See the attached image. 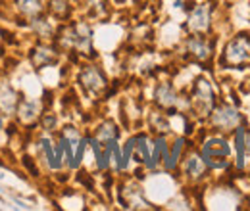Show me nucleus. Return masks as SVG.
I'll return each instance as SVG.
<instances>
[{"mask_svg":"<svg viewBox=\"0 0 250 211\" xmlns=\"http://www.w3.org/2000/svg\"><path fill=\"white\" fill-rule=\"evenodd\" d=\"M60 46L65 50H77L79 54H93V33L85 21H77L60 33L58 37Z\"/></svg>","mask_w":250,"mask_h":211,"instance_id":"nucleus-1","label":"nucleus"},{"mask_svg":"<svg viewBox=\"0 0 250 211\" xmlns=\"http://www.w3.org/2000/svg\"><path fill=\"white\" fill-rule=\"evenodd\" d=\"M192 110L196 115L200 117H206L212 114L214 110V104H216V98H214V91H212V85L206 81V79H198L192 87Z\"/></svg>","mask_w":250,"mask_h":211,"instance_id":"nucleus-2","label":"nucleus"},{"mask_svg":"<svg viewBox=\"0 0 250 211\" xmlns=\"http://www.w3.org/2000/svg\"><path fill=\"white\" fill-rule=\"evenodd\" d=\"M223 60L231 67H243L250 63V35H239L225 46Z\"/></svg>","mask_w":250,"mask_h":211,"instance_id":"nucleus-3","label":"nucleus"},{"mask_svg":"<svg viewBox=\"0 0 250 211\" xmlns=\"http://www.w3.org/2000/svg\"><path fill=\"white\" fill-rule=\"evenodd\" d=\"M79 83L85 91L94 94V96H100L108 89V79H106V75L102 73V69L98 65H85L81 69Z\"/></svg>","mask_w":250,"mask_h":211,"instance_id":"nucleus-4","label":"nucleus"},{"mask_svg":"<svg viewBox=\"0 0 250 211\" xmlns=\"http://www.w3.org/2000/svg\"><path fill=\"white\" fill-rule=\"evenodd\" d=\"M227 155H229V146L221 138H212L204 146V161L212 167H225L227 165Z\"/></svg>","mask_w":250,"mask_h":211,"instance_id":"nucleus-5","label":"nucleus"},{"mask_svg":"<svg viewBox=\"0 0 250 211\" xmlns=\"http://www.w3.org/2000/svg\"><path fill=\"white\" fill-rule=\"evenodd\" d=\"M187 25L194 35H200V33L210 29V6L208 4H198L190 12Z\"/></svg>","mask_w":250,"mask_h":211,"instance_id":"nucleus-6","label":"nucleus"},{"mask_svg":"<svg viewBox=\"0 0 250 211\" xmlns=\"http://www.w3.org/2000/svg\"><path fill=\"white\" fill-rule=\"evenodd\" d=\"M58 60V50L50 44H37L31 50V63L37 69H42L46 65H52Z\"/></svg>","mask_w":250,"mask_h":211,"instance_id":"nucleus-7","label":"nucleus"},{"mask_svg":"<svg viewBox=\"0 0 250 211\" xmlns=\"http://www.w3.org/2000/svg\"><path fill=\"white\" fill-rule=\"evenodd\" d=\"M239 114L233 110V108H229V106H223V108H219L214 112V115H212V125L219 129V131H231L237 123H239Z\"/></svg>","mask_w":250,"mask_h":211,"instance_id":"nucleus-8","label":"nucleus"},{"mask_svg":"<svg viewBox=\"0 0 250 211\" xmlns=\"http://www.w3.org/2000/svg\"><path fill=\"white\" fill-rule=\"evenodd\" d=\"M187 50L190 52V56L196 58V60H208L210 54H212V44L202 35H194V37L188 38Z\"/></svg>","mask_w":250,"mask_h":211,"instance_id":"nucleus-9","label":"nucleus"},{"mask_svg":"<svg viewBox=\"0 0 250 211\" xmlns=\"http://www.w3.org/2000/svg\"><path fill=\"white\" fill-rule=\"evenodd\" d=\"M18 92L10 85H0V112L2 115H12L18 110Z\"/></svg>","mask_w":250,"mask_h":211,"instance_id":"nucleus-10","label":"nucleus"},{"mask_svg":"<svg viewBox=\"0 0 250 211\" xmlns=\"http://www.w3.org/2000/svg\"><path fill=\"white\" fill-rule=\"evenodd\" d=\"M156 102L162 110H173L177 104V94L169 83H162L156 89Z\"/></svg>","mask_w":250,"mask_h":211,"instance_id":"nucleus-11","label":"nucleus"},{"mask_svg":"<svg viewBox=\"0 0 250 211\" xmlns=\"http://www.w3.org/2000/svg\"><path fill=\"white\" fill-rule=\"evenodd\" d=\"M18 12L23 16V18H29L35 19L39 16H42L44 12V6H42V0H14Z\"/></svg>","mask_w":250,"mask_h":211,"instance_id":"nucleus-12","label":"nucleus"},{"mask_svg":"<svg viewBox=\"0 0 250 211\" xmlns=\"http://www.w3.org/2000/svg\"><path fill=\"white\" fill-rule=\"evenodd\" d=\"M204 171H206V161L196 153L188 155V159L185 161V173L188 177L190 179H200L204 175Z\"/></svg>","mask_w":250,"mask_h":211,"instance_id":"nucleus-13","label":"nucleus"},{"mask_svg":"<svg viewBox=\"0 0 250 211\" xmlns=\"http://www.w3.org/2000/svg\"><path fill=\"white\" fill-rule=\"evenodd\" d=\"M18 115H20V121L25 123V125H33L35 121L39 119V110H37V104L35 102H20L18 104Z\"/></svg>","mask_w":250,"mask_h":211,"instance_id":"nucleus-14","label":"nucleus"},{"mask_svg":"<svg viewBox=\"0 0 250 211\" xmlns=\"http://www.w3.org/2000/svg\"><path fill=\"white\" fill-rule=\"evenodd\" d=\"M118 134H120V131H118V127L112 123V121H106V123H102L100 127H98V131H96V140H100V142H112V140H116L118 138Z\"/></svg>","mask_w":250,"mask_h":211,"instance_id":"nucleus-15","label":"nucleus"},{"mask_svg":"<svg viewBox=\"0 0 250 211\" xmlns=\"http://www.w3.org/2000/svg\"><path fill=\"white\" fill-rule=\"evenodd\" d=\"M33 21V29L37 33V37H41V38H48V37H52V25L42 18V16H39V18H35L31 19Z\"/></svg>","mask_w":250,"mask_h":211,"instance_id":"nucleus-16","label":"nucleus"},{"mask_svg":"<svg viewBox=\"0 0 250 211\" xmlns=\"http://www.w3.org/2000/svg\"><path fill=\"white\" fill-rule=\"evenodd\" d=\"M50 12L58 19H65L69 16V0H50Z\"/></svg>","mask_w":250,"mask_h":211,"instance_id":"nucleus-17","label":"nucleus"},{"mask_svg":"<svg viewBox=\"0 0 250 211\" xmlns=\"http://www.w3.org/2000/svg\"><path fill=\"white\" fill-rule=\"evenodd\" d=\"M237 144H239V165H243V159H245V131L239 129L237 133Z\"/></svg>","mask_w":250,"mask_h":211,"instance_id":"nucleus-18","label":"nucleus"},{"mask_svg":"<svg viewBox=\"0 0 250 211\" xmlns=\"http://www.w3.org/2000/svg\"><path fill=\"white\" fill-rule=\"evenodd\" d=\"M54 127H56V117L52 114H44L42 115V129L44 131H54Z\"/></svg>","mask_w":250,"mask_h":211,"instance_id":"nucleus-19","label":"nucleus"},{"mask_svg":"<svg viewBox=\"0 0 250 211\" xmlns=\"http://www.w3.org/2000/svg\"><path fill=\"white\" fill-rule=\"evenodd\" d=\"M87 2H89L93 8H96V10H98V8H102V6L106 4V0H87Z\"/></svg>","mask_w":250,"mask_h":211,"instance_id":"nucleus-20","label":"nucleus"},{"mask_svg":"<svg viewBox=\"0 0 250 211\" xmlns=\"http://www.w3.org/2000/svg\"><path fill=\"white\" fill-rule=\"evenodd\" d=\"M0 129H2V117H0Z\"/></svg>","mask_w":250,"mask_h":211,"instance_id":"nucleus-21","label":"nucleus"}]
</instances>
